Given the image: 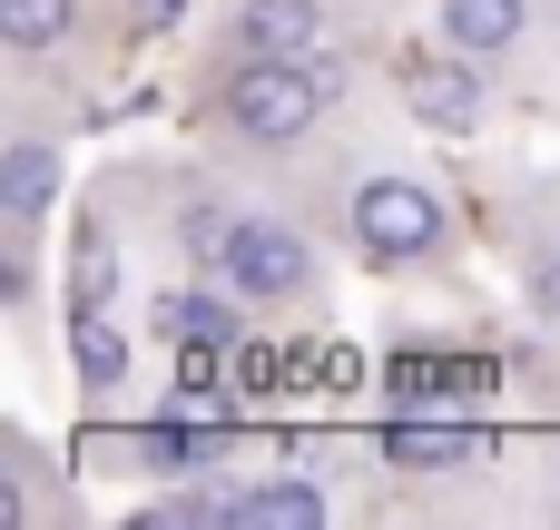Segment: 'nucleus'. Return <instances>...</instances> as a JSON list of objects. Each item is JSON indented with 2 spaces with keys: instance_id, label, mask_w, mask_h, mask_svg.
Masks as SVG:
<instances>
[{
  "instance_id": "nucleus-1",
  "label": "nucleus",
  "mask_w": 560,
  "mask_h": 530,
  "mask_svg": "<svg viewBox=\"0 0 560 530\" xmlns=\"http://www.w3.org/2000/svg\"><path fill=\"white\" fill-rule=\"evenodd\" d=\"M325 98H335V69H325L315 49H295V59L256 49V59L236 69V128H256V138H295V128H315Z\"/></svg>"
},
{
  "instance_id": "nucleus-2",
  "label": "nucleus",
  "mask_w": 560,
  "mask_h": 530,
  "mask_svg": "<svg viewBox=\"0 0 560 530\" xmlns=\"http://www.w3.org/2000/svg\"><path fill=\"white\" fill-rule=\"evenodd\" d=\"M354 236H364V256H423L433 236H443V207L413 187V177H374L364 197H354Z\"/></svg>"
},
{
  "instance_id": "nucleus-3",
  "label": "nucleus",
  "mask_w": 560,
  "mask_h": 530,
  "mask_svg": "<svg viewBox=\"0 0 560 530\" xmlns=\"http://www.w3.org/2000/svg\"><path fill=\"white\" fill-rule=\"evenodd\" d=\"M217 266H226L246 295H295V285H305V236H285V226H236Z\"/></svg>"
},
{
  "instance_id": "nucleus-4",
  "label": "nucleus",
  "mask_w": 560,
  "mask_h": 530,
  "mask_svg": "<svg viewBox=\"0 0 560 530\" xmlns=\"http://www.w3.org/2000/svg\"><path fill=\"white\" fill-rule=\"evenodd\" d=\"M463 59H472V49H463ZM463 59H413V69H404L413 118H433V128H472V118H482V79H472Z\"/></svg>"
},
{
  "instance_id": "nucleus-5",
  "label": "nucleus",
  "mask_w": 560,
  "mask_h": 530,
  "mask_svg": "<svg viewBox=\"0 0 560 530\" xmlns=\"http://www.w3.org/2000/svg\"><path fill=\"white\" fill-rule=\"evenodd\" d=\"M384 452L423 462V472H453V462H482V423H394Z\"/></svg>"
},
{
  "instance_id": "nucleus-6",
  "label": "nucleus",
  "mask_w": 560,
  "mask_h": 530,
  "mask_svg": "<svg viewBox=\"0 0 560 530\" xmlns=\"http://www.w3.org/2000/svg\"><path fill=\"white\" fill-rule=\"evenodd\" d=\"M315 30H325V10H315V0H246V49L295 59V49H315Z\"/></svg>"
},
{
  "instance_id": "nucleus-7",
  "label": "nucleus",
  "mask_w": 560,
  "mask_h": 530,
  "mask_svg": "<svg viewBox=\"0 0 560 530\" xmlns=\"http://www.w3.org/2000/svg\"><path fill=\"white\" fill-rule=\"evenodd\" d=\"M492 384V364H433V354H404L394 364V393L404 403H453V393H482Z\"/></svg>"
},
{
  "instance_id": "nucleus-8",
  "label": "nucleus",
  "mask_w": 560,
  "mask_h": 530,
  "mask_svg": "<svg viewBox=\"0 0 560 530\" xmlns=\"http://www.w3.org/2000/svg\"><path fill=\"white\" fill-rule=\"evenodd\" d=\"M512 30H522V0H443V39H453V49H472V59H482V49H502Z\"/></svg>"
},
{
  "instance_id": "nucleus-9",
  "label": "nucleus",
  "mask_w": 560,
  "mask_h": 530,
  "mask_svg": "<svg viewBox=\"0 0 560 530\" xmlns=\"http://www.w3.org/2000/svg\"><path fill=\"white\" fill-rule=\"evenodd\" d=\"M49 187H59V157H49V148H10V167H0V207H10L20 226L49 207Z\"/></svg>"
},
{
  "instance_id": "nucleus-10",
  "label": "nucleus",
  "mask_w": 560,
  "mask_h": 530,
  "mask_svg": "<svg viewBox=\"0 0 560 530\" xmlns=\"http://www.w3.org/2000/svg\"><path fill=\"white\" fill-rule=\"evenodd\" d=\"M236 521H256V530H305V521H325V502H315L305 482H266V492H236Z\"/></svg>"
},
{
  "instance_id": "nucleus-11",
  "label": "nucleus",
  "mask_w": 560,
  "mask_h": 530,
  "mask_svg": "<svg viewBox=\"0 0 560 530\" xmlns=\"http://www.w3.org/2000/svg\"><path fill=\"white\" fill-rule=\"evenodd\" d=\"M158 325L187 334V344H236V315L217 295H158Z\"/></svg>"
},
{
  "instance_id": "nucleus-12",
  "label": "nucleus",
  "mask_w": 560,
  "mask_h": 530,
  "mask_svg": "<svg viewBox=\"0 0 560 530\" xmlns=\"http://www.w3.org/2000/svg\"><path fill=\"white\" fill-rule=\"evenodd\" d=\"M69 354H79V374H89V384H118V374H128V344L98 325V305H79V315H69Z\"/></svg>"
},
{
  "instance_id": "nucleus-13",
  "label": "nucleus",
  "mask_w": 560,
  "mask_h": 530,
  "mask_svg": "<svg viewBox=\"0 0 560 530\" xmlns=\"http://www.w3.org/2000/svg\"><path fill=\"white\" fill-rule=\"evenodd\" d=\"M108 285H118V246L108 236H79V256H69V315L79 305H108Z\"/></svg>"
},
{
  "instance_id": "nucleus-14",
  "label": "nucleus",
  "mask_w": 560,
  "mask_h": 530,
  "mask_svg": "<svg viewBox=\"0 0 560 530\" xmlns=\"http://www.w3.org/2000/svg\"><path fill=\"white\" fill-rule=\"evenodd\" d=\"M0 30H10L20 49H49V39L69 30V0H0Z\"/></svg>"
},
{
  "instance_id": "nucleus-15",
  "label": "nucleus",
  "mask_w": 560,
  "mask_h": 530,
  "mask_svg": "<svg viewBox=\"0 0 560 530\" xmlns=\"http://www.w3.org/2000/svg\"><path fill=\"white\" fill-rule=\"evenodd\" d=\"M177 10H187V0H138V20H148V30H167Z\"/></svg>"
}]
</instances>
